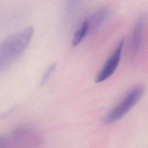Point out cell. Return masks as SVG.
I'll return each instance as SVG.
<instances>
[{"label": "cell", "mask_w": 148, "mask_h": 148, "mask_svg": "<svg viewBox=\"0 0 148 148\" xmlns=\"http://www.w3.org/2000/svg\"><path fill=\"white\" fill-rule=\"evenodd\" d=\"M33 34V27L28 26L7 37L0 43V73L8 68L23 53Z\"/></svg>", "instance_id": "6da1fadb"}, {"label": "cell", "mask_w": 148, "mask_h": 148, "mask_svg": "<svg viewBox=\"0 0 148 148\" xmlns=\"http://www.w3.org/2000/svg\"><path fill=\"white\" fill-rule=\"evenodd\" d=\"M145 91V87L143 84H138L132 87L123 99L105 116L103 123L109 124L121 119L139 102Z\"/></svg>", "instance_id": "7a4b0ae2"}, {"label": "cell", "mask_w": 148, "mask_h": 148, "mask_svg": "<svg viewBox=\"0 0 148 148\" xmlns=\"http://www.w3.org/2000/svg\"><path fill=\"white\" fill-rule=\"evenodd\" d=\"M37 134L29 127L20 126L13 130L7 135L0 137V147L13 145L38 142Z\"/></svg>", "instance_id": "3957f363"}, {"label": "cell", "mask_w": 148, "mask_h": 148, "mask_svg": "<svg viewBox=\"0 0 148 148\" xmlns=\"http://www.w3.org/2000/svg\"><path fill=\"white\" fill-rule=\"evenodd\" d=\"M124 42V39H122L119 42L112 54L97 75L95 79L96 83H101L105 81L115 72L121 59Z\"/></svg>", "instance_id": "277c9868"}, {"label": "cell", "mask_w": 148, "mask_h": 148, "mask_svg": "<svg viewBox=\"0 0 148 148\" xmlns=\"http://www.w3.org/2000/svg\"><path fill=\"white\" fill-rule=\"evenodd\" d=\"M146 23V15L143 13L138 18L135 23L130 41V53L132 58L138 55L142 48Z\"/></svg>", "instance_id": "5b68a950"}, {"label": "cell", "mask_w": 148, "mask_h": 148, "mask_svg": "<svg viewBox=\"0 0 148 148\" xmlns=\"http://www.w3.org/2000/svg\"><path fill=\"white\" fill-rule=\"evenodd\" d=\"M110 14V10L108 8H101L90 15L85 20L86 21L89 31L96 30L105 21Z\"/></svg>", "instance_id": "8992f818"}, {"label": "cell", "mask_w": 148, "mask_h": 148, "mask_svg": "<svg viewBox=\"0 0 148 148\" xmlns=\"http://www.w3.org/2000/svg\"><path fill=\"white\" fill-rule=\"evenodd\" d=\"M90 32L88 25L84 20L75 31L72 40V45L76 47L82 41L87 34Z\"/></svg>", "instance_id": "52a82bcc"}, {"label": "cell", "mask_w": 148, "mask_h": 148, "mask_svg": "<svg viewBox=\"0 0 148 148\" xmlns=\"http://www.w3.org/2000/svg\"><path fill=\"white\" fill-rule=\"evenodd\" d=\"M56 68H57V64L56 62L50 65V66L46 69L45 72L43 73V75L41 78V80L40 82V85H43L48 80V79L50 78V77L51 76V75L53 73V72L56 70Z\"/></svg>", "instance_id": "ba28073f"}, {"label": "cell", "mask_w": 148, "mask_h": 148, "mask_svg": "<svg viewBox=\"0 0 148 148\" xmlns=\"http://www.w3.org/2000/svg\"><path fill=\"white\" fill-rule=\"evenodd\" d=\"M75 1H76V0H75Z\"/></svg>", "instance_id": "9c48e42d"}]
</instances>
